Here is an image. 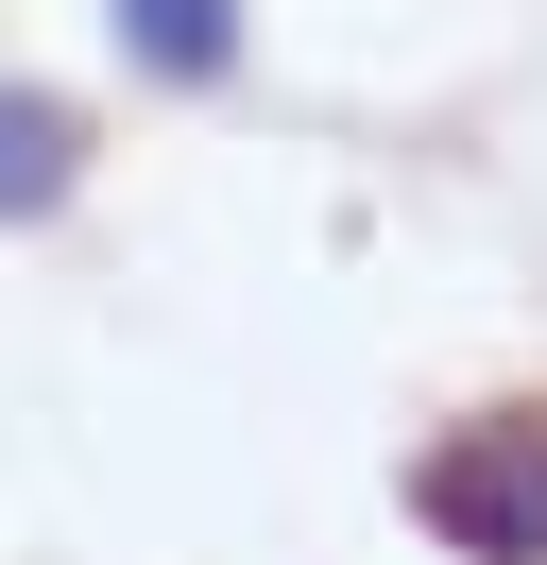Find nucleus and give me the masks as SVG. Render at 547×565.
I'll list each match as a JSON object with an SVG mask.
<instances>
[{"label": "nucleus", "mask_w": 547, "mask_h": 565, "mask_svg": "<svg viewBox=\"0 0 547 565\" xmlns=\"http://www.w3.org/2000/svg\"><path fill=\"white\" fill-rule=\"evenodd\" d=\"M103 18H120V52L171 70V86H223L239 70V0H103Z\"/></svg>", "instance_id": "obj_3"}, {"label": "nucleus", "mask_w": 547, "mask_h": 565, "mask_svg": "<svg viewBox=\"0 0 547 565\" xmlns=\"http://www.w3.org/2000/svg\"><path fill=\"white\" fill-rule=\"evenodd\" d=\"M410 514L462 565H547V428H462V446L410 480Z\"/></svg>", "instance_id": "obj_1"}, {"label": "nucleus", "mask_w": 547, "mask_h": 565, "mask_svg": "<svg viewBox=\"0 0 547 565\" xmlns=\"http://www.w3.org/2000/svg\"><path fill=\"white\" fill-rule=\"evenodd\" d=\"M68 172H86V120H68L52 86H0V223H52Z\"/></svg>", "instance_id": "obj_2"}]
</instances>
